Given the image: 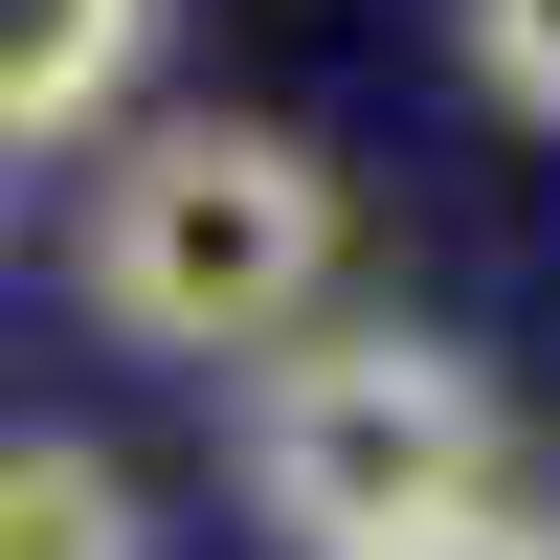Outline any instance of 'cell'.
Listing matches in <instances>:
<instances>
[{
  "mask_svg": "<svg viewBox=\"0 0 560 560\" xmlns=\"http://www.w3.org/2000/svg\"><path fill=\"white\" fill-rule=\"evenodd\" d=\"M493 382L448 337H404V314H359V337H247V516L292 560H359L404 516H448V493H493Z\"/></svg>",
  "mask_w": 560,
  "mask_h": 560,
  "instance_id": "obj_2",
  "label": "cell"
},
{
  "mask_svg": "<svg viewBox=\"0 0 560 560\" xmlns=\"http://www.w3.org/2000/svg\"><path fill=\"white\" fill-rule=\"evenodd\" d=\"M135 45H158V0H0V158L90 135V113L135 90Z\"/></svg>",
  "mask_w": 560,
  "mask_h": 560,
  "instance_id": "obj_3",
  "label": "cell"
},
{
  "mask_svg": "<svg viewBox=\"0 0 560 560\" xmlns=\"http://www.w3.org/2000/svg\"><path fill=\"white\" fill-rule=\"evenodd\" d=\"M68 292L113 314L135 359H247V337H292V314L337 292V179H314V135H269V113H158V135H113V179L68 202Z\"/></svg>",
  "mask_w": 560,
  "mask_h": 560,
  "instance_id": "obj_1",
  "label": "cell"
},
{
  "mask_svg": "<svg viewBox=\"0 0 560 560\" xmlns=\"http://www.w3.org/2000/svg\"><path fill=\"white\" fill-rule=\"evenodd\" d=\"M359 560H560V516H516V493H448V516H404V538H359Z\"/></svg>",
  "mask_w": 560,
  "mask_h": 560,
  "instance_id": "obj_6",
  "label": "cell"
},
{
  "mask_svg": "<svg viewBox=\"0 0 560 560\" xmlns=\"http://www.w3.org/2000/svg\"><path fill=\"white\" fill-rule=\"evenodd\" d=\"M0 560H158V516H135V471L113 448H0Z\"/></svg>",
  "mask_w": 560,
  "mask_h": 560,
  "instance_id": "obj_4",
  "label": "cell"
},
{
  "mask_svg": "<svg viewBox=\"0 0 560 560\" xmlns=\"http://www.w3.org/2000/svg\"><path fill=\"white\" fill-rule=\"evenodd\" d=\"M471 68H493V113L560 135V0H471Z\"/></svg>",
  "mask_w": 560,
  "mask_h": 560,
  "instance_id": "obj_5",
  "label": "cell"
}]
</instances>
